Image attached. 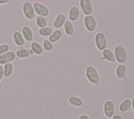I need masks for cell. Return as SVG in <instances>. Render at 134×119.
Segmentation results:
<instances>
[{"instance_id": "obj_26", "label": "cell", "mask_w": 134, "mask_h": 119, "mask_svg": "<svg viewBox=\"0 0 134 119\" xmlns=\"http://www.w3.org/2000/svg\"><path fill=\"white\" fill-rule=\"evenodd\" d=\"M9 46L7 44H2L0 45V56L8 52L9 50Z\"/></svg>"}, {"instance_id": "obj_5", "label": "cell", "mask_w": 134, "mask_h": 119, "mask_svg": "<svg viewBox=\"0 0 134 119\" xmlns=\"http://www.w3.org/2000/svg\"><path fill=\"white\" fill-rule=\"evenodd\" d=\"M85 29L88 32H93L97 27V21L95 18L92 15L85 16L83 19Z\"/></svg>"}, {"instance_id": "obj_27", "label": "cell", "mask_w": 134, "mask_h": 119, "mask_svg": "<svg viewBox=\"0 0 134 119\" xmlns=\"http://www.w3.org/2000/svg\"><path fill=\"white\" fill-rule=\"evenodd\" d=\"M3 77H4L3 67L2 65L0 64V81L3 78Z\"/></svg>"}, {"instance_id": "obj_22", "label": "cell", "mask_w": 134, "mask_h": 119, "mask_svg": "<svg viewBox=\"0 0 134 119\" xmlns=\"http://www.w3.org/2000/svg\"><path fill=\"white\" fill-rule=\"evenodd\" d=\"M4 70V76L5 78H9L10 77L13 72L14 70V66L12 62L7 63L4 64L3 67Z\"/></svg>"}, {"instance_id": "obj_16", "label": "cell", "mask_w": 134, "mask_h": 119, "mask_svg": "<svg viewBox=\"0 0 134 119\" xmlns=\"http://www.w3.org/2000/svg\"><path fill=\"white\" fill-rule=\"evenodd\" d=\"M68 102L71 105L75 107H81L83 104V100L75 95H71L68 98Z\"/></svg>"}, {"instance_id": "obj_21", "label": "cell", "mask_w": 134, "mask_h": 119, "mask_svg": "<svg viewBox=\"0 0 134 119\" xmlns=\"http://www.w3.org/2000/svg\"><path fill=\"white\" fill-rule=\"evenodd\" d=\"M16 57L19 59H25L30 57V51L27 48H20L18 49L16 52Z\"/></svg>"}, {"instance_id": "obj_29", "label": "cell", "mask_w": 134, "mask_h": 119, "mask_svg": "<svg viewBox=\"0 0 134 119\" xmlns=\"http://www.w3.org/2000/svg\"><path fill=\"white\" fill-rule=\"evenodd\" d=\"M111 119H124V118L119 114H114Z\"/></svg>"}, {"instance_id": "obj_30", "label": "cell", "mask_w": 134, "mask_h": 119, "mask_svg": "<svg viewBox=\"0 0 134 119\" xmlns=\"http://www.w3.org/2000/svg\"><path fill=\"white\" fill-rule=\"evenodd\" d=\"M10 2L9 0H0V5L8 4Z\"/></svg>"}, {"instance_id": "obj_6", "label": "cell", "mask_w": 134, "mask_h": 119, "mask_svg": "<svg viewBox=\"0 0 134 119\" xmlns=\"http://www.w3.org/2000/svg\"><path fill=\"white\" fill-rule=\"evenodd\" d=\"M115 107L114 102L110 100H106L103 105V113L105 116L110 118L115 114Z\"/></svg>"}, {"instance_id": "obj_28", "label": "cell", "mask_w": 134, "mask_h": 119, "mask_svg": "<svg viewBox=\"0 0 134 119\" xmlns=\"http://www.w3.org/2000/svg\"><path fill=\"white\" fill-rule=\"evenodd\" d=\"M79 119H91L89 116L86 114H82L80 115Z\"/></svg>"}, {"instance_id": "obj_9", "label": "cell", "mask_w": 134, "mask_h": 119, "mask_svg": "<svg viewBox=\"0 0 134 119\" xmlns=\"http://www.w3.org/2000/svg\"><path fill=\"white\" fill-rule=\"evenodd\" d=\"M16 58V53L13 51H8V52L0 56V64H5L7 63L12 62Z\"/></svg>"}, {"instance_id": "obj_25", "label": "cell", "mask_w": 134, "mask_h": 119, "mask_svg": "<svg viewBox=\"0 0 134 119\" xmlns=\"http://www.w3.org/2000/svg\"><path fill=\"white\" fill-rule=\"evenodd\" d=\"M42 47L46 51H51L53 49V44L48 39H44L42 42Z\"/></svg>"}, {"instance_id": "obj_32", "label": "cell", "mask_w": 134, "mask_h": 119, "mask_svg": "<svg viewBox=\"0 0 134 119\" xmlns=\"http://www.w3.org/2000/svg\"><path fill=\"white\" fill-rule=\"evenodd\" d=\"M2 88V83L0 82V89H1Z\"/></svg>"}, {"instance_id": "obj_2", "label": "cell", "mask_w": 134, "mask_h": 119, "mask_svg": "<svg viewBox=\"0 0 134 119\" xmlns=\"http://www.w3.org/2000/svg\"><path fill=\"white\" fill-rule=\"evenodd\" d=\"M114 53L116 60L120 64H124L127 58V53L125 47L120 44L117 45L114 48Z\"/></svg>"}, {"instance_id": "obj_10", "label": "cell", "mask_w": 134, "mask_h": 119, "mask_svg": "<svg viewBox=\"0 0 134 119\" xmlns=\"http://www.w3.org/2000/svg\"><path fill=\"white\" fill-rule=\"evenodd\" d=\"M12 36L14 42L17 47H22L24 46L25 40L22 34L19 31L16 30L14 31Z\"/></svg>"}, {"instance_id": "obj_23", "label": "cell", "mask_w": 134, "mask_h": 119, "mask_svg": "<svg viewBox=\"0 0 134 119\" xmlns=\"http://www.w3.org/2000/svg\"><path fill=\"white\" fill-rule=\"evenodd\" d=\"M53 30L51 27L47 26L44 28H39L38 30V34L40 36L42 37H49L53 33Z\"/></svg>"}, {"instance_id": "obj_12", "label": "cell", "mask_w": 134, "mask_h": 119, "mask_svg": "<svg viewBox=\"0 0 134 119\" xmlns=\"http://www.w3.org/2000/svg\"><path fill=\"white\" fill-rule=\"evenodd\" d=\"M80 15V11L79 7L76 6H72L69 11L68 17L70 21H75L79 17Z\"/></svg>"}, {"instance_id": "obj_1", "label": "cell", "mask_w": 134, "mask_h": 119, "mask_svg": "<svg viewBox=\"0 0 134 119\" xmlns=\"http://www.w3.org/2000/svg\"><path fill=\"white\" fill-rule=\"evenodd\" d=\"M85 76L89 82L93 84H97L99 82V73L96 68L92 66H88L86 68Z\"/></svg>"}, {"instance_id": "obj_7", "label": "cell", "mask_w": 134, "mask_h": 119, "mask_svg": "<svg viewBox=\"0 0 134 119\" xmlns=\"http://www.w3.org/2000/svg\"><path fill=\"white\" fill-rule=\"evenodd\" d=\"M33 7L35 14H37L38 16H41L44 17L49 16L50 11L49 8L45 5L40 2H36L34 3Z\"/></svg>"}, {"instance_id": "obj_15", "label": "cell", "mask_w": 134, "mask_h": 119, "mask_svg": "<svg viewBox=\"0 0 134 119\" xmlns=\"http://www.w3.org/2000/svg\"><path fill=\"white\" fill-rule=\"evenodd\" d=\"M127 68L124 64H119L117 66L115 69V74L116 77L120 79H124L126 74Z\"/></svg>"}, {"instance_id": "obj_8", "label": "cell", "mask_w": 134, "mask_h": 119, "mask_svg": "<svg viewBox=\"0 0 134 119\" xmlns=\"http://www.w3.org/2000/svg\"><path fill=\"white\" fill-rule=\"evenodd\" d=\"M80 6L84 15L85 16L92 15L93 11V8L92 2L90 0H80Z\"/></svg>"}, {"instance_id": "obj_24", "label": "cell", "mask_w": 134, "mask_h": 119, "mask_svg": "<svg viewBox=\"0 0 134 119\" xmlns=\"http://www.w3.org/2000/svg\"><path fill=\"white\" fill-rule=\"evenodd\" d=\"M36 24L40 28L47 27V21L46 17L41 16H37L36 18Z\"/></svg>"}, {"instance_id": "obj_4", "label": "cell", "mask_w": 134, "mask_h": 119, "mask_svg": "<svg viewBox=\"0 0 134 119\" xmlns=\"http://www.w3.org/2000/svg\"><path fill=\"white\" fill-rule=\"evenodd\" d=\"M22 11L25 18L28 20H32L35 16L33 5L29 1H26L22 5Z\"/></svg>"}, {"instance_id": "obj_17", "label": "cell", "mask_w": 134, "mask_h": 119, "mask_svg": "<svg viewBox=\"0 0 134 119\" xmlns=\"http://www.w3.org/2000/svg\"><path fill=\"white\" fill-rule=\"evenodd\" d=\"M63 35V33L61 30L59 29H57L53 31L51 35L48 37V40L53 43H55L58 42L62 38Z\"/></svg>"}, {"instance_id": "obj_18", "label": "cell", "mask_w": 134, "mask_h": 119, "mask_svg": "<svg viewBox=\"0 0 134 119\" xmlns=\"http://www.w3.org/2000/svg\"><path fill=\"white\" fill-rule=\"evenodd\" d=\"M30 49L32 52L36 55H40L43 52V48L40 43L33 41L30 44Z\"/></svg>"}, {"instance_id": "obj_31", "label": "cell", "mask_w": 134, "mask_h": 119, "mask_svg": "<svg viewBox=\"0 0 134 119\" xmlns=\"http://www.w3.org/2000/svg\"><path fill=\"white\" fill-rule=\"evenodd\" d=\"M131 107L133 111L134 112V97L132 98L131 100Z\"/></svg>"}, {"instance_id": "obj_11", "label": "cell", "mask_w": 134, "mask_h": 119, "mask_svg": "<svg viewBox=\"0 0 134 119\" xmlns=\"http://www.w3.org/2000/svg\"><path fill=\"white\" fill-rule=\"evenodd\" d=\"M21 34L27 42L31 41L34 39V33L32 30L28 26H24L21 29Z\"/></svg>"}, {"instance_id": "obj_3", "label": "cell", "mask_w": 134, "mask_h": 119, "mask_svg": "<svg viewBox=\"0 0 134 119\" xmlns=\"http://www.w3.org/2000/svg\"><path fill=\"white\" fill-rule=\"evenodd\" d=\"M94 42L97 49L103 51L106 49L107 46V40L105 35L102 31L98 32L94 37Z\"/></svg>"}, {"instance_id": "obj_20", "label": "cell", "mask_w": 134, "mask_h": 119, "mask_svg": "<svg viewBox=\"0 0 134 119\" xmlns=\"http://www.w3.org/2000/svg\"><path fill=\"white\" fill-rule=\"evenodd\" d=\"M63 29L65 34L69 36H72L74 33L73 25L70 20H66L63 25Z\"/></svg>"}, {"instance_id": "obj_19", "label": "cell", "mask_w": 134, "mask_h": 119, "mask_svg": "<svg viewBox=\"0 0 134 119\" xmlns=\"http://www.w3.org/2000/svg\"><path fill=\"white\" fill-rule=\"evenodd\" d=\"M102 56L103 58L108 62H114L115 61L116 59L114 52L109 49L106 48L102 51Z\"/></svg>"}, {"instance_id": "obj_13", "label": "cell", "mask_w": 134, "mask_h": 119, "mask_svg": "<svg viewBox=\"0 0 134 119\" xmlns=\"http://www.w3.org/2000/svg\"><path fill=\"white\" fill-rule=\"evenodd\" d=\"M66 21L65 16L62 13L59 14L55 18L53 22V26L56 29L62 27Z\"/></svg>"}, {"instance_id": "obj_14", "label": "cell", "mask_w": 134, "mask_h": 119, "mask_svg": "<svg viewBox=\"0 0 134 119\" xmlns=\"http://www.w3.org/2000/svg\"><path fill=\"white\" fill-rule=\"evenodd\" d=\"M131 107V100L130 99H125L119 105V111L121 113H125L128 111Z\"/></svg>"}]
</instances>
